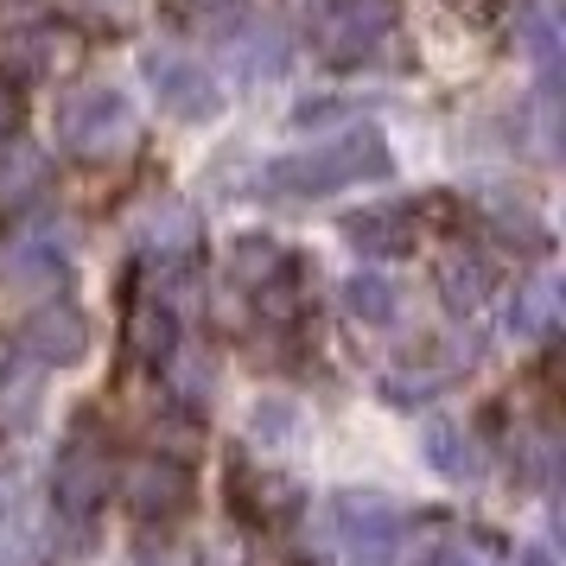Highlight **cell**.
Masks as SVG:
<instances>
[{
  "label": "cell",
  "mask_w": 566,
  "mask_h": 566,
  "mask_svg": "<svg viewBox=\"0 0 566 566\" xmlns=\"http://www.w3.org/2000/svg\"><path fill=\"white\" fill-rule=\"evenodd\" d=\"M395 172V154L376 128H344L318 147H300V154H281L274 166H261V191L268 198H286V205H306V198H332V191H350V185H376Z\"/></svg>",
  "instance_id": "cell-1"
},
{
  "label": "cell",
  "mask_w": 566,
  "mask_h": 566,
  "mask_svg": "<svg viewBox=\"0 0 566 566\" xmlns=\"http://www.w3.org/2000/svg\"><path fill=\"white\" fill-rule=\"evenodd\" d=\"M140 140V115L115 83H83L57 103V147L83 166H115L134 154Z\"/></svg>",
  "instance_id": "cell-2"
},
{
  "label": "cell",
  "mask_w": 566,
  "mask_h": 566,
  "mask_svg": "<svg viewBox=\"0 0 566 566\" xmlns=\"http://www.w3.org/2000/svg\"><path fill=\"white\" fill-rule=\"evenodd\" d=\"M401 27V0H306V32L318 57L337 71H357L382 52Z\"/></svg>",
  "instance_id": "cell-3"
},
{
  "label": "cell",
  "mask_w": 566,
  "mask_h": 566,
  "mask_svg": "<svg viewBox=\"0 0 566 566\" xmlns=\"http://www.w3.org/2000/svg\"><path fill=\"white\" fill-rule=\"evenodd\" d=\"M108 490H115V452H108L103 427L77 420L52 459V510L83 528V522H96V510L108 503Z\"/></svg>",
  "instance_id": "cell-4"
},
{
  "label": "cell",
  "mask_w": 566,
  "mask_h": 566,
  "mask_svg": "<svg viewBox=\"0 0 566 566\" xmlns=\"http://www.w3.org/2000/svg\"><path fill=\"white\" fill-rule=\"evenodd\" d=\"M332 528L357 566H395L401 541H408V510L395 496H382V490H337Z\"/></svg>",
  "instance_id": "cell-5"
},
{
  "label": "cell",
  "mask_w": 566,
  "mask_h": 566,
  "mask_svg": "<svg viewBox=\"0 0 566 566\" xmlns=\"http://www.w3.org/2000/svg\"><path fill=\"white\" fill-rule=\"evenodd\" d=\"M140 77L154 90V103L172 115V122H210L217 108H223V90L210 77L205 64L191 52H172V45H154V52H140Z\"/></svg>",
  "instance_id": "cell-6"
},
{
  "label": "cell",
  "mask_w": 566,
  "mask_h": 566,
  "mask_svg": "<svg viewBox=\"0 0 566 566\" xmlns=\"http://www.w3.org/2000/svg\"><path fill=\"white\" fill-rule=\"evenodd\" d=\"M13 357L32 363L39 376L83 363L90 357V318H83V306H71V300H39L20 318V332H13Z\"/></svg>",
  "instance_id": "cell-7"
},
{
  "label": "cell",
  "mask_w": 566,
  "mask_h": 566,
  "mask_svg": "<svg viewBox=\"0 0 566 566\" xmlns=\"http://www.w3.org/2000/svg\"><path fill=\"white\" fill-rule=\"evenodd\" d=\"M191 490H198V478H191V464L179 452H147L122 478V496H128V510L140 522H172V515H185L191 510Z\"/></svg>",
  "instance_id": "cell-8"
},
{
  "label": "cell",
  "mask_w": 566,
  "mask_h": 566,
  "mask_svg": "<svg viewBox=\"0 0 566 566\" xmlns=\"http://www.w3.org/2000/svg\"><path fill=\"white\" fill-rule=\"evenodd\" d=\"M230 281L242 286V293H255L268 312H286L293 286H300V261H293V249H281L274 235H242L230 249Z\"/></svg>",
  "instance_id": "cell-9"
},
{
  "label": "cell",
  "mask_w": 566,
  "mask_h": 566,
  "mask_svg": "<svg viewBox=\"0 0 566 566\" xmlns=\"http://www.w3.org/2000/svg\"><path fill=\"white\" fill-rule=\"evenodd\" d=\"M122 344H128V357H134V363H147V369H166V363H172V350L185 344L172 300H166V293H134L128 325H122Z\"/></svg>",
  "instance_id": "cell-10"
},
{
  "label": "cell",
  "mask_w": 566,
  "mask_h": 566,
  "mask_svg": "<svg viewBox=\"0 0 566 566\" xmlns=\"http://www.w3.org/2000/svg\"><path fill=\"white\" fill-rule=\"evenodd\" d=\"M344 242L369 261H395L408 255L413 242H420V217L408 205H369V210H350L344 217Z\"/></svg>",
  "instance_id": "cell-11"
},
{
  "label": "cell",
  "mask_w": 566,
  "mask_h": 566,
  "mask_svg": "<svg viewBox=\"0 0 566 566\" xmlns=\"http://www.w3.org/2000/svg\"><path fill=\"white\" fill-rule=\"evenodd\" d=\"M230 510L261 522V528H274L286 515L300 510V484H286L281 471H268V464H230Z\"/></svg>",
  "instance_id": "cell-12"
},
{
  "label": "cell",
  "mask_w": 566,
  "mask_h": 566,
  "mask_svg": "<svg viewBox=\"0 0 566 566\" xmlns=\"http://www.w3.org/2000/svg\"><path fill=\"white\" fill-rule=\"evenodd\" d=\"M420 446H427V464H433L446 484H484V446H478V433L464 427V420H452V413H439V420H427V433H420Z\"/></svg>",
  "instance_id": "cell-13"
},
{
  "label": "cell",
  "mask_w": 566,
  "mask_h": 566,
  "mask_svg": "<svg viewBox=\"0 0 566 566\" xmlns=\"http://www.w3.org/2000/svg\"><path fill=\"white\" fill-rule=\"evenodd\" d=\"M433 281H439V300H446V312H459V318H471V312L484 306L490 293H496V268H490L484 249H446L433 268Z\"/></svg>",
  "instance_id": "cell-14"
},
{
  "label": "cell",
  "mask_w": 566,
  "mask_h": 566,
  "mask_svg": "<svg viewBox=\"0 0 566 566\" xmlns=\"http://www.w3.org/2000/svg\"><path fill=\"white\" fill-rule=\"evenodd\" d=\"M52 191V154L39 140H0V210H32Z\"/></svg>",
  "instance_id": "cell-15"
},
{
  "label": "cell",
  "mask_w": 566,
  "mask_h": 566,
  "mask_svg": "<svg viewBox=\"0 0 566 566\" xmlns=\"http://www.w3.org/2000/svg\"><path fill=\"white\" fill-rule=\"evenodd\" d=\"M515 45L535 57L541 83H554V71H560V52H566V13L560 0H515Z\"/></svg>",
  "instance_id": "cell-16"
},
{
  "label": "cell",
  "mask_w": 566,
  "mask_h": 566,
  "mask_svg": "<svg viewBox=\"0 0 566 566\" xmlns=\"http://www.w3.org/2000/svg\"><path fill=\"white\" fill-rule=\"evenodd\" d=\"M464 363H471V357H439V350H427V357H408L401 369H388L376 388H382L388 408H420V401H433L439 388L459 382Z\"/></svg>",
  "instance_id": "cell-17"
},
{
  "label": "cell",
  "mask_w": 566,
  "mask_h": 566,
  "mask_svg": "<svg viewBox=\"0 0 566 566\" xmlns=\"http://www.w3.org/2000/svg\"><path fill=\"white\" fill-rule=\"evenodd\" d=\"M560 306L566 293L554 274H535V281L515 286V306H510V337H522V344H547V337L560 332Z\"/></svg>",
  "instance_id": "cell-18"
},
{
  "label": "cell",
  "mask_w": 566,
  "mask_h": 566,
  "mask_svg": "<svg viewBox=\"0 0 566 566\" xmlns=\"http://www.w3.org/2000/svg\"><path fill=\"white\" fill-rule=\"evenodd\" d=\"M140 249L147 255H159V261H185L191 249H198V217H191V205H166L140 223Z\"/></svg>",
  "instance_id": "cell-19"
},
{
  "label": "cell",
  "mask_w": 566,
  "mask_h": 566,
  "mask_svg": "<svg viewBox=\"0 0 566 566\" xmlns=\"http://www.w3.org/2000/svg\"><path fill=\"white\" fill-rule=\"evenodd\" d=\"M223 45L235 52V71H242V77H281L286 71V39L274 27H249V20H242Z\"/></svg>",
  "instance_id": "cell-20"
},
{
  "label": "cell",
  "mask_w": 566,
  "mask_h": 566,
  "mask_svg": "<svg viewBox=\"0 0 566 566\" xmlns=\"http://www.w3.org/2000/svg\"><path fill=\"white\" fill-rule=\"evenodd\" d=\"M344 312L357 325H395L401 318V286L388 281V274H350L344 281Z\"/></svg>",
  "instance_id": "cell-21"
},
{
  "label": "cell",
  "mask_w": 566,
  "mask_h": 566,
  "mask_svg": "<svg viewBox=\"0 0 566 566\" xmlns=\"http://www.w3.org/2000/svg\"><path fill=\"white\" fill-rule=\"evenodd\" d=\"M166 13L198 39H230L249 20V0H166Z\"/></svg>",
  "instance_id": "cell-22"
},
{
  "label": "cell",
  "mask_w": 566,
  "mask_h": 566,
  "mask_svg": "<svg viewBox=\"0 0 566 566\" xmlns=\"http://www.w3.org/2000/svg\"><path fill=\"white\" fill-rule=\"evenodd\" d=\"M20 52L32 57V71L39 77H57V71H71L77 64V32H64V27H32V32H20Z\"/></svg>",
  "instance_id": "cell-23"
},
{
  "label": "cell",
  "mask_w": 566,
  "mask_h": 566,
  "mask_svg": "<svg viewBox=\"0 0 566 566\" xmlns=\"http://www.w3.org/2000/svg\"><path fill=\"white\" fill-rule=\"evenodd\" d=\"M32 408H39V369L32 363H7L0 369V420H13V427H27Z\"/></svg>",
  "instance_id": "cell-24"
},
{
  "label": "cell",
  "mask_w": 566,
  "mask_h": 566,
  "mask_svg": "<svg viewBox=\"0 0 566 566\" xmlns=\"http://www.w3.org/2000/svg\"><path fill=\"white\" fill-rule=\"evenodd\" d=\"M490 554H496V541H490V535H471V541H459V547L433 554V566H496Z\"/></svg>",
  "instance_id": "cell-25"
},
{
  "label": "cell",
  "mask_w": 566,
  "mask_h": 566,
  "mask_svg": "<svg viewBox=\"0 0 566 566\" xmlns=\"http://www.w3.org/2000/svg\"><path fill=\"white\" fill-rule=\"evenodd\" d=\"M20 115H27V96H20V83L0 71V140H13V134H20Z\"/></svg>",
  "instance_id": "cell-26"
},
{
  "label": "cell",
  "mask_w": 566,
  "mask_h": 566,
  "mask_svg": "<svg viewBox=\"0 0 566 566\" xmlns=\"http://www.w3.org/2000/svg\"><path fill=\"white\" fill-rule=\"evenodd\" d=\"M515 566H560V560H554V547H547V541H535V547H522V554H515Z\"/></svg>",
  "instance_id": "cell-27"
},
{
  "label": "cell",
  "mask_w": 566,
  "mask_h": 566,
  "mask_svg": "<svg viewBox=\"0 0 566 566\" xmlns=\"http://www.w3.org/2000/svg\"><path fill=\"white\" fill-rule=\"evenodd\" d=\"M128 566H166V560H159V554H134Z\"/></svg>",
  "instance_id": "cell-28"
}]
</instances>
